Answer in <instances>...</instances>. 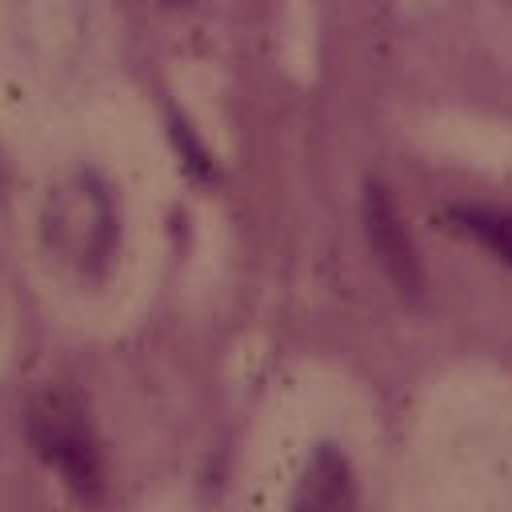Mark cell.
Masks as SVG:
<instances>
[{"instance_id":"4","label":"cell","mask_w":512,"mask_h":512,"mask_svg":"<svg viewBox=\"0 0 512 512\" xmlns=\"http://www.w3.org/2000/svg\"><path fill=\"white\" fill-rule=\"evenodd\" d=\"M452 224L480 240L484 248H492L504 264H512V212L508 208H492V204H452L448 208Z\"/></svg>"},{"instance_id":"2","label":"cell","mask_w":512,"mask_h":512,"mask_svg":"<svg viewBox=\"0 0 512 512\" xmlns=\"http://www.w3.org/2000/svg\"><path fill=\"white\" fill-rule=\"evenodd\" d=\"M364 228H368V240H372V252L376 260L384 264L388 280L408 296V300H420L424 292V268H420V256H416V244L396 212V200L388 196L384 184H368L364 188Z\"/></svg>"},{"instance_id":"1","label":"cell","mask_w":512,"mask_h":512,"mask_svg":"<svg viewBox=\"0 0 512 512\" xmlns=\"http://www.w3.org/2000/svg\"><path fill=\"white\" fill-rule=\"evenodd\" d=\"M32 440L48 456V464L76 488H96L100 480V460L92 448V436L80 420V412L64 400L52 396L32 412Z\"/></svg>"},{"instance_id":"3","label":"cell","mask_w":512,"mask_h":512,"mask_svg":"<svg viewBox=\"0 0 512 512\" xmlns=\"http://www.w3.org/2000/svg\"><path fill=\"white\" fill-rule=\"evenodd\" d=\"M352 500V468L340 452L332 448H320L308 476L300 480V492L292 504H316V508H336V504H348Z\"/></svg>"}]
</instances>
